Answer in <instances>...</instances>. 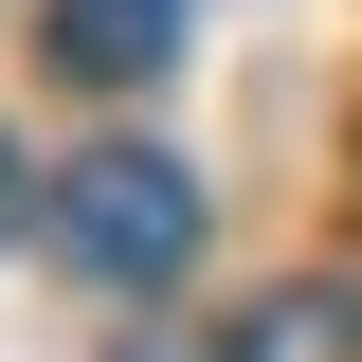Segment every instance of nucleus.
<instances>
[{
  "label": "nucleus",
  "instance_id": "nucleus-1",
  "mask_svg": "<svg viewBox=\"0 0 362 362\" xmlns=\"http://www.w3.org/2000/svg\"><path fill=\"white\" fill-rule=\"evenodd\" d=\"M54 254H73L90 290H163V272L199 254V163H163V145L54 163Z\"/></svg>",
  "mask_w": 362,
  "mask_h": 362
},
{
  "label": "nucleus",
  "instance_id": "nucleus-2",
  "mask_svg": "<svg viewBox=\"0 0 362 362\" xmlns=\"http://www.w3.org/2000/svg\"><path fill=\"white\" fill-rule=\"evenodd\" d=\"M37 37H54V73H90V90H145V73H181V0H54Z\"/></svg>",
  "mask_w": 362,
  "mask_h": 362
},
{
  "label": "nucleus",
  "instance_id": "nucleus-3",
  "mask_svg": "<svg viewBox=\"0 0 362 362\" xmlns=\"http://www.w3.org/2000/svg\"><path fill=\"white\" fill-rule=\"evenodd\" d=\"M218 362H362V290H326V272H308V290H272Z\"/></svg>",
  "mask_w": 362,
  "mask_h": 362
},
{
  "label": "nucleus",
  "instance_id": "nucleus-4",
  "mask_svg": "<svg viewBox=\"0 0 362 362\" xmlns=\"http://www.w3.org/2000/svg\"><path fill=\"white\" fill-rule=\"evenodd\" d=\"M18 218H37V181H18V145H0V235H18Z\"/></svg>",
  "mask_w": 362,
  "mask_h": 362
}]
</instances>
